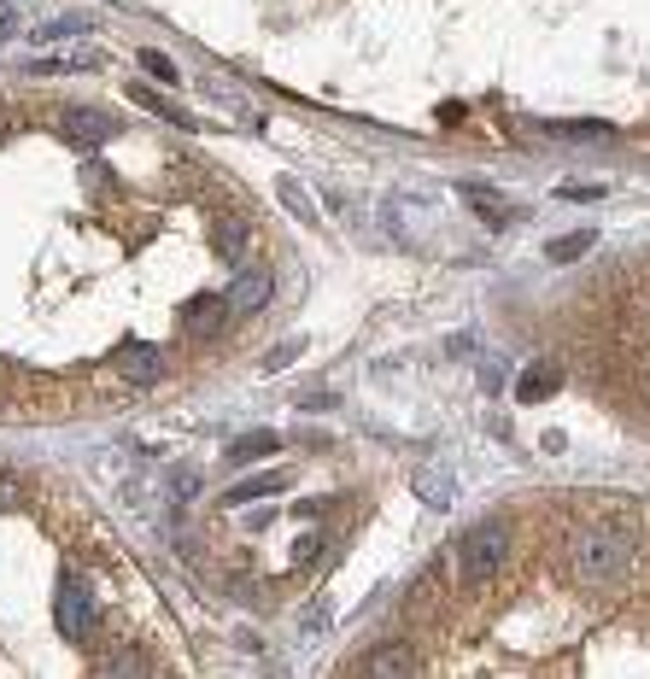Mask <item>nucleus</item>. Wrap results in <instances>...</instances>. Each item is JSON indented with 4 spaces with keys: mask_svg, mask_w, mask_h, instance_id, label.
I'll list each match as a JSON object with an SVG mask.
<instances>
[{
    "mask_svg": "<svg viewBox=\"0 0 650 679\" xmlns=\"http://www.w3.org/2000/svg\"><path fill=\"white\" fill-rule=\"evenodd\" d=\"M568 563H575V574L586 586H616L627 574V539L609 533V527H592V533H580V539L568 545Z\"/></svg>",
    "mask_w": 650,
    "mask_h": 679,
    "instance_id": "1",
    "label": "nucleus"
},
{
    "mask_svg": "<svg viewBox=\"0 0 650 679\" xmlns=\"http://www.w3.org/2000/svg\"><path fill=\"white\" fill-rule=\"evenodd\" d=\"M510 545H516L510 522H481L475 533H463V539H457V568H463V580H470V586H486V580L504 568V557H510Z\"/></svg>",
    "mask_w": 650,
    "mask_h": 679,
    "instance_id": "2",
    "label": "nucleus"
},
{
    "mask_svg": "<svg viewBox=\"0 0 650 679\" xmlns=\"http://www.w3.org/2000/svg\"><path fill=\"white\" fill-rule=\"evenodd\" d=\"M59 632H65V639H76V645L94 632V591L76 580V574H65V580H59Z\"/></svg>",
    "mask_w": 650,
    "mask_h": 679,
    "instance_id": "3",
    "label": "nucleus"
},
{
    "mask_svg": "<svg viewBox=\"0 0 650 679\" xmlns=\"http://www.w3.org/2000/svg\"><path fill=\"white\" fill-rule=\"evenodd\" d=\"M457 194H463V205H470V212L486 223V229H510V223L522 217V205H516V199H504L498 188H486V182H463Z\"/></svg>",
    "mask_w": 650,
    "mask_h": 679,
    "instance_id": "4",
    "label": "nucleus"
},
{
    "mask_svg": "<svg viewBox=\"0 0 650 679\" xmlns=\"http://www.w3.org/2000/svg\"><path fill=\"white\" fill-rule=\"evenodd\" d=\"M59 135H65L71 147H100V141H112V135H117V123H112L106 112L76 106V112H65V123H59Z\"/></svg>",
    "mask_w": 650,
    "mask_h": 679,
    "instance_id": "5",
    "label": "nucleus"
},
{
    "mask_svg": "<svg viewBox=\"0 0 650 679\" xmlns=\"http://www.w3.org/2000/svg\"><path fill=\"white\" fill-rule=\"evenodd\" d=\"M270 294H276V276L264 270V264H252V270H240L235 276V287H229V311H264L270 305Z\"/></svg>",
    "mask_w": 650,
    "mask_h": 679,
    "instance_id": "6",
    "label": "nucleus"
},
{
    "mask_svg": "<svg viewBox=\"0 0 650 679\" xmlns=\"http://www.w3.org/2000/svg\"><path fill=\"white\" fill-rule=\"evenodd\" d=\"M223 317H229V294H199V299H188V311H182V335L206 340L223 328Z\"/></svg>",
    "mask_w": 650,
    "mask_h": 679,
    "instance_id": "7",
    "label": "nucleus"
},
{
    "mask_svg": "<svg viewBox=\"0 0 650 679\" xmlns=\"http://www.w3.org/2000/svg\"><path fill=\"white\" fill-rule=\"evenodd\" d=\"M557 387H563V369L539 358V363H527V369H522V381H516V404H539V399H551Z\"/></svg>",
    "mask_w": 650,
    "mask_h": 679,
    "instance_id": "8",
    "label": "nucleus"
},
{
    "mask_svg": "<svg viewBox=\"0 0 650 679\" xmlns=\"http://www.w3.org/2000/svg\"><path fill=\"white\" fill-rule=\"evenodd\" d=\"M411 486H416V498L429 504V510H452V498H457V481L445 475V469H434V463H429V469H416V481H411Z\"/></svg>",
    "mask_w": 650,
    "mask_h": 679,
    "instance_id": "9",
    "label": "nucleus"
},
{
    "mask_svg": "<svg viewBox=\"0 0 650 679\" xmlns=\"http://www.w3.org/2000/svg\"><path fill=\"white\" fill-rule=\"evenodd\" d=\"M270 451H281V440L270 434V428H252V434L229 440V463H258V457H270Z\"/></svg>",
    "mask_w": 650,
    "mask_h": 679,
    "instance_id": "10",
    "label": "nucleus"
},
{
    "mask_svg": "<svg viewBox=\"0 0 650 679\" xmlns=\"http://www.w3.org/2000/svg\"><path fill=\"white\" fill-rule=\"evenodd\" d=\"M358 668H363V673H416L422 662H416V650L393 645V650H375V656H363Z\"/></svg>",
    "mask_w": 650,
    "mask_h": 679,
    "instance_id": "11",
    "label": "nucleus"
},
{
    "mask_svg": "<svg viewBox=\"0 0 650 679\" xmlns=\"http://www.w3.org/2000/svg\"><path fill=\"white\" fill-rule=\"evenodd\" d=\"M117 369H124L130 381H158V352L153 346H124V352H117Z\"/></svg>",
    "mask_w": 650,
    "mask_h": 679,
    "instance_id": "12",
    "label": "nucleus"
},
{
    "mask_svg": "<svg viewBox=\"0 0 650 679\" xmlns=\"http://www.w3.org/2000/svg\"><path fill=\"white\" fill-rule=\"evenodd\" d=\"M100 65V53L94 48H76V53H65V59H35L30 65V76H59V71H94Z\"/></svg>",
    "mask_w": 650,
    "mask_h": 679,
    "instance_id": "13",
    "label": "nucleus"
},
{
    "mask_svg": "<svg viewBox=\"0 0 650 679\" xmlns=\"http://www.w3.org/2000/svg\"><path fill=\"white\" fill-rule=\"evenodd\" d=\"M592 246H598V235H592V229H580V235H557L551 246H545V258H551V264H575V258L592 253Z\"/></svg>",
    "mask_w": 650,
    "mask_h": 679,
    "instance_id": "14",
    "label": "nucleus"
},
{
    "mask_svg": "<svg viewBox=\"0 0 650 679\" xmlns=\"http://www.w3.org/2000/svg\"><path fill=\"white\" fill-rule=\"evenodd\" d=\"M281 486H288V475H281V469H270V475L235 481V492H229V504H252V498H270V492H281Z\"/></svg>",
    "mask_w": 650,
    "mask_h": 679,
    "instance_id": "15",
    "label": "nucleus"
},
{
    "mask_svg": "<svg viewBox=\"0 0 650 679\" xmlns=\"http://www.w3.org/2000/svg\"><path fill=\"white\" fill-rule=\"evenodd\" d=\"M557 135H563V141H609V123H598V117H575V123H557Z\"/></svg>",
    "mask_w": 650,
    "mask_h": 679,
    "instance_id": "16",
    "label": "nucleus"
},
{
    "mask_svg": "<svg viewBox=\"0 0 650 679\" xmlns=\"http://www.w3.org/2000/svg\"><path fill=\"white\" fill-rule=\"evenodd\" d=\"M165 486H171V498H176V504H188V498H194V492L206 486V481H199V469L182 463V469H171V481H165Z\"/></svg>",
    "mask_w": 650,
    "mask_h": 679,
    "instance_id": "17",
    "label": "nucleus"
},
{
    "mask_svg": "<svg viewBox=\"0 0 650 679\" xmlns=\"http://www.w3.org/2000/svg\"><path fill=\"white\" fill-rule=\"evenodd\" d=\"M281 199L293 205V217H305V223H317V205H311V194H305V188H299L293 176H281Z\"/></svg>",
    "mask_w": 650,
    "mask_h": 679,
    "instance_id": "18",
    "label": "nucleus"
},
{
    "mask_svg": "<svg viewBox=\"0 0 650 679\" xmlns=\"http://www.w3.org/2000/svg\"><path fill=\"white\" fill-rule=\"evenodd\" d=\"M240 246H247V223H229V217H223V223H217V253L235 258Z\"/></svg>",
    "mask_w": 650,
    "mask_h": 679,
    "instance_id": "19",
    "label": "nucleus"
},
{
    "mask_svg": "<svg viewBox=\"0 0 650 679\" xmlns=\"http://www.w3.org/2000/svg\"><path fill=\"white\" fill-rule=\"evenodd\" d=\"M141 71H147V76H158V82H182V76H176V65H171V59L158 53V48H147V53H141Z\"/></svg>",
    "mask_w": 650,
    "mask_h": 679,
    "instance_id": "20",
    "label": "nucleus"
},
{
    "mask_svg": "<svg viewBox=\"0 0 650 679\" xmlns=\"http://www.w3.org/2000/svg\"><path fill=\"white\" fill-rule=\"evenodd\" d=\"M130 94H135V106H147V112H165V117H182V112L171 106V100H165V94H153V89H141V82H135V89H130Z\"/></svg>",
    "mask_w": 650,
    "mask_h": 679,
    "instance_id": "21",
    "label": "nucleus"
},
{
    "mask_svg": "<svg viewBox=\"0 0 650 679\" xmlns=\"http://www.w3.org/2000/svg\"><path fill=\"white\" fill-rule=\"evenodd\" d=\"M299 352H305V340H281V346H276V352H270V358H264V369H270V375H276V369H288V363H293Z\"/></svg>",
    "mask_w": 650,
    "mask_h": 679,
    "instance_id": "22",
    "label": "nucleus"
},
{
    "mask_svg": "<svg viewBox=\"0 0 650 679\" xmlns=\"http://www.w3.org/2000/svg\"><path fill=\"white\" fill-rule=\"evenodd\" d=\"M106 673H147V656L124 650V656H112V662H106Z\"/></svg>",
    "mask_w": 650,
    "mask_h": 679,
    "instance_id": "23",
    "label": "nucleus"
},
{
    "mask_svg": "<svg viewBox=\"0 0 650 679\" xmlns=\"http://www.w3.org/2000/svg\"><path fill=\"white\" fill-rule=\"evenodd\" d=\"M317 551H322V533H305V539L293 545V563H311Z\"/></svg>",
    "mask_w": 650,
    "mask_h": 679,
    "instance_id": "24",
    "label": "nucleus"
},
{
    "mask_svg": "<svg viewBox=\"0 0 650 679\" xmlns=\"http://www.w3.org/2000/svg\"><path fill=\"white\" fill-rule=\"evenodd\" d=\"M445 352H452V358H470V352H475V335H445Z\"/></svg>",
    "mask_w": 650,
    "mask_h": 679,
    "instance_id": "25",
    "label": "nucleus"
},
{
    "mask_svg": "<svg viewBox=\"0 0 650 679\" xmlns=\"http://www.w3.org/2000/svg\"><path fill=\"white\" fill-rule=\"evenodd\" d=\"M498 381H504V369L498 363H481V387H486V393H498Z\"/></svg>",
    "mask_w": 650,
    "mask_h": 679,
    "instance_id": "26",
    "label": "nucleus"
},
{
    "mask_svg": "<svg viewBox=\"0 0 650 679\" xmlns=\"http://www.w3.org/2000/svg\"><path fill=\"white\" fill-rule=\"evenodd\" d=\"M329 404H334V393H305L299 399V410H329Z\"/></svg>",
    "mask_w": 650,
    "mask_h": 679,
    "instance_id": "27",
    "label": "nucleus"
},
{
    "mask_svg": "<svg viewBox=\"0 0 650 679\" xmlns=\"http://www.w3.org/2000/svg\"><path fill=\"white\" fill-rule=\"evenodd\" d=\"M0 504H18V481L12 475H0Z\"/></svg>",
    "mask_w": 650,
    "mask_h": 679,
    "instance_id": "28",
    "label": "nucleus"
},
{
    "mask_svg": "<svg viewBox=\"0 0 650 679\" xmlns=\"http://www.w3.org/2000/svg\"><path fill=\"white\" fill-rule=\"evenodd\" d=\"M12 30H18V24H12V7H0V41H7Z\"/></svg>",
    "mask_w": 650,
    "mask_h": 679,
    "instance_id": "29",
    "label": "nucleus"
}]
</instances>
